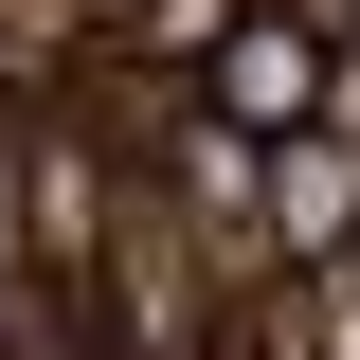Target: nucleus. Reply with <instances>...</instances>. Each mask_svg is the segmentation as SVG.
I'll return each mask as SVG.
<instances>
[{
    "mask_svg": "<svg viewBox=\"0 0 360 360\" xmlns=\"http://www.w3.org/2000/svg\"><path fill=\"white\" fill-rule=\"evenodd\" d=\"M324 37H342V18H324V0H252V18H234L217 54H198V108H217V127H252V144H288V127H324Z\"/></svg>",
    "mask_w": 360,
    "mask_h": 360,
    "instance_id": "obj_1",
    "label": "nucleus"
},
{
    "mask_svg": "<svg viewBox=\"0 0 360 360\" xmlns=\"http://www.w3.org/2000/svg\"><path fill=\"white\" fill-rule=\"evenodd\" d=\"M252 217H270V270L360 252V144H342V127H288V144L252 162Z\"/></svg>",
    "mask_w": 360,
    "mask_h": 360,
    "instance_id": "obj_2",
    "label": "nucleus"
},
{
    "mask_svg": "<svg viewBox=\"0 0 360 360\" xmlns=\"http://www.w3.org/2000/svg\"><path fill=\"white\" fill-rule=\"evenodd\" d=\"M324 127L360 144V18H342V37H324Z\"/></svg>",
    "mask_w": 360,
    "mask_h": 360,
    "instance_id": "obj_3",
    "label": "nucleus"
},
{
    "mask_svg": "<svg viewBox=\"0 0 360 360\" xmlns=\"http://www.w3.org/2000/svg\"><path fill=\"white\" fill-rule=\"evenodd\" d=\"M0 360H18V342H0Z\"/></svg>",
    "mask_w": 360,
    "mask_h": 360,
    "instance_id": "obj_4",
    "label": "nucleus"
}]
</instances>
